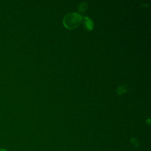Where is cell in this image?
I'll use <instances>...</instances> for the list:
<instances>
[{"instance_id":"cell-2","label":"cell","mask_w":151,"mask_h":151,"mask_svg":"<svg viewBox=\"0 0 151 151\" xmlns=\"http://www.w3.org/2000/svg\"><path fill=\"white\" fill-rule=\"evenodd\" d=\"M83 24L85 29L88 31H90L93 28V27H94L93 22L88 17H83Z\"/></svg>"},{"instance_id":"cell-1","label":"cell","mask_w":151,"mask_h":151,"mask_svg":"<svg viewBox=\"0 0 151 151\" xmlns=\"http://www.w3.org/2000/svg\"><path fill=\"white\" fill-rule=\"evenodd\" d=\"M82 20L81 16L77 13H69L63 19V24L68 29H74L77 27Z\"/></svg>"},{"instance_id":"cell-4","label":"cell","mask_w":151,"mask_h":151,"mask_svg":"<svg viewBox=\"0 0 151 151\" xmlns=\"http://www.w3.org/2000/svg\"><path fill=\"white\" fill-rule=\"evenodd\" d=\"M126 91V89L124 88V87L123 86H120L119 87V88L117 89V93L119 94H122L123 93L125 92Z\"/></svg>"},{"instance_id":"cell-5","label":"cell","mask_w":151,"mask_h":151,"mask_svg":"<svg viewBox=\"0 0 151 151\" xmlns=\"http://www.w3.org/2000/svg\"><path fill=\"white\" fill-rule=\"evenodd\" d=\"M0 151H8V150L4 148H0Z\"/></svg>"},{"instance_id":"cell-3","label":"cell","mask_w":151,"mask_h":151,"mask_svg":"<svg viewBox=\"0 0 151 151\" xmlns=\"http://www.w3.org/2000/svg\"><path fill=\"white\" fill-rule=\"evenodd\" d=\"M87 6V5L86 2H83V3L80 4L78 6V12H81V13L84 12L86 10Z\"/></svg>"}]
</instances>
